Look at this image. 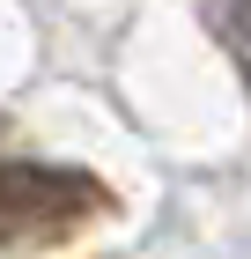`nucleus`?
Returning a JSON list of instances; mask_svg holds the SVG:
<instances>
[{
    "instance_id": "nucleus-1",
    "label": "nucleus",
    "mask_w": 251,
    "mask_h": 259,
    "mask_svg": "<svg viewBox=\"0 0 251 259\" xmlns=\"http://www.w3.org/2000/svg\"><path fill=\"white\" fill-rule=\"evenodd\" d=\"M111 215V193L89 170L0 156V252H52Z\"/></svg>"
},
{
    "instance_id": "nucleus-2",
    "label": "nucleus",
    "mask_w": 251,
    "mask_h": 259,
    "mask_svg": "<svg viewBox=\"0 0 251 259\" xmlns=\"http://www.w3.org/2000/svg\"><path fill=\"white\" fill-rule=\"evenodd\" d=\"M199 15H207L214 45L229 52V67L244 74V97H251V0H199Z\"/></svg>"
}]
</instances>
